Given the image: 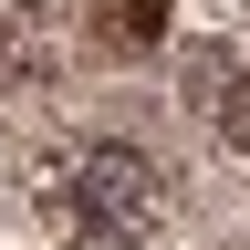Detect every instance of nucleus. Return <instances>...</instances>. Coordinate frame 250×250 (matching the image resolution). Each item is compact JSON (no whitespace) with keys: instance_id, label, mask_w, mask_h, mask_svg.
I'll return each mask as SVG.
<instances>
[{"instance_id":"f257e3e1","label":"nucleus","mask_w":250,"mask_h":250,"mask_svg":"<svg viewBox=\"0 0 250 250\" xmlns=\"http://www.w3.org/2000/svg\"><path fill=\"white\" fill-rule=\"evenodd\" d=\"M73 208H83V229H104V240H146L156 219H167V167L136 156V146H83Z\"/></svg>"},{"instance_id":"f03ea898","label":"nucleus","mask_w":250,"mask_h":250,"mask_svg":"<svg viewBox=\"0 0 250 250\" xmlns=\"http://www.w3.org/2000/svg\"><path fill=\"white\" fill-rule=\"evenodd\" d=\"M188 94H198V115L250 156V73H240V62H198V83H188Z\"/></svg>"},{"instance_id":"7ed1b4c3","label":"nucleus","mask_w":250,"mask_h":250,"mask_svg":"<svg viewBox=\"0 0 250 250\" xmlns=\"http://www.w3.org/2000/svg\"><path fill=\"white\" fill-rule=\"evenodd\" d=\"M156 31H167V0H115L104 11V52L136 62V52H156Z\"/></svg>"}]
</instances>
